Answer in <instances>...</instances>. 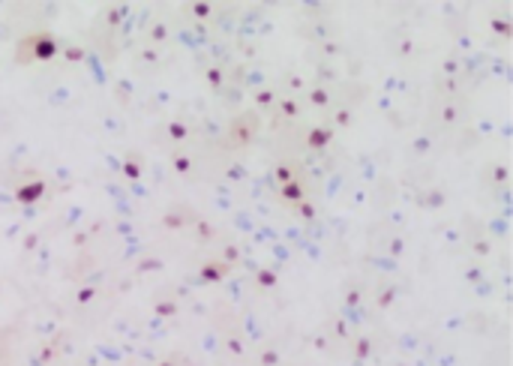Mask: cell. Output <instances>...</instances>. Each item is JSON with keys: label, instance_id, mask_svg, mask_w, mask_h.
<instances>
[{"label": "cell", "instance_id": "6da1fadb", "mask_svg": "<svg viewBox=\"0 0 513 366\" xmlns=\"http://www.w3.org/2000/svg\"><path fill=\"white\" fill-rule=\"evenodd\" d=\"M21 48H27V54H21V60H51V57H57V39L51 36V33H33V36H27L21 42Z\"/></svg>", "mask_w": 513, "mask_h": 366}, {"label": "cell", "instance_id": "7a4b0ae2", "mask_svg": "<svg viewBox=\"0 0 513 366\" xmlns=\"http://www.w3.org/2000/svg\"><path fill=\"white\" fill-rule=\"evenodd\" d=\"M45 192V180H33V183H24L15 189V201L18 204H33V201H39Z\"/></svg>", "mask_w": 513, "mask_h": 366}, {"label": "cell", "instance_id": "3957f363", "mask_svg": "<svg viewBox=\"0 0 513 366\" xmlns=\"http://www.w3.org/2000/svg\"><path fill=\"white\" fill-rule=\"evenodd\" d=\"M228 270H231L228 261H207V264L201 267V282H219Z\"/></svg>", "mask_w": 513, "mask_h": 366}, {"label": "cell", "instance_id": "277c9868", "mask_svg": "<svg viewBox=\"0 0 513 366\" xmlns=\"http://www.w3.org/2000/svg\"><path fill=\"white\" fill-rule=\"evenodd\" d=\"M279 195H282L285 201H291V204H300L303 195H306V189H303V183L300 180H288V183L279 186Z\"/></svg>", "mask_w": 513, "mask_h": 366}, {"label": "cell", "instance_id": "5b68a950", "mask_svg": "<svg viewBox=\"0 0 513 366\" xmlns=\"http://www.w3.org/2000/svg\"><path fill=\"white\" fill-rule=\"evenodd\" d=\"M330 138H333V129H321V126H315V129H309V135H306V144H309L313 150H321V147L330 144Z\"/></svg>", "mask_w": 513, "mask_h": 366}, {"label": "cell", "instance_id": "8992f818", "mask_svg": "<svg viewBox=\"0 0 513 366\" xmlns=\"http://www.w3.org/2000/svg\"><path fill=\"white\" fill-rule=\"evenodd\" d=\"M276 180L279 183H288V180H297V174H294V165H288V162H282V165H276Z\"/></svg>", "mask_w": 513, "mask_h": 366}, {"label": "cell", "instance_id": "52a82bcc", "mask_svg": "<svg viewBox=\"0 0 513 366\" xmlns=\"http://www.w3.org/2000/svg\"><path fill=\"white\" fill-rule=\"evenodd\" d=\"M123 174H126L129 180H138V177H141V162H138V159H126V162H123Z\"/></svg>", "mask_w": 513, "mask_h": 366}, {"label": "cell", "instance_id": "ba28073f", "mask_svg": "<svg viewBox=\"0 0 513 366\" xmlns=\"http://www.w3.org/2000/svg\"><path fill=\"white\" fill-rule=\"evenodd\" d=\"M258 285L261 288H273L276 285V273L273 270H258Z\"/></svg>", "mask_w": 513, "mask_h": 366}, {"label": "cell", "instance_id": "9c48e42d", "mask_svg": "<svg viewBox=\"0 0 513 366\" xmlns=\"http://www.w3.org/2000/svg\"><path fill=\"white\" fill-rule=\"evenodd\" d=\"M207 81H210L213 87H219V84H222V72H219V69H207Z\"/></svg>", "mask_w": 513, "mask_h": 366}, {"label": "cell", "instance_id": "30bf717a", "mask_svg": "<svg viewBox=\"0 0 513 366\" xmlns=\"http://www.w3.org/2000/svg\"><path fill=\"white\" fill-rule=\"evenodd\" d=\"M174 168H177V171H189V159H186L183 153H174Z\"/></svg>", "mask_w": 513, "mask_h": 366}, {"label": "cell", "instance_id": "8fae6325", "mask_svg": "<svg viewBox=\"0 0 513 366\" xmlns=\"http://www.w3.org/2000/svg\"><path fill=\"white\" fill-rule=\"evenodd\" d=\"M171 138H177V141L186 138V126H183V123H171Z\"/></svg>", "mask_w": 513, "mask_h": 366}, {"label": "cell", "instance_id": "7c38bea8", "mask_svg": "<svg viewBox=\"0 0 513 366\" xmlns=\"http://www.w3.org/2000/svg\"><path fill=\"white\" fill-rule=\"evenodd\" d=\"M192 12H195L198 18H204V15H210V3H195V6H192Z\"/></svg>", "mask_w": 513, "mask_h": 366}, {"label": "cell", "instance_id": "4fadbf2b", "mask_svg": "<svg viewBox=\"0 0 513 366\" xmlns=\"http://www.w3.org/2000/svg\"><path fill=\"white\" fill-rule=\"evenodd\" d=\"M313 102H315V105H327V93H324V90H313Z\"/></svg>", "mask_w": 513, "mask_h": 366}, {"label": "cell", "instance_id": "5bb4252c", "mask_svg": "<svg viewBox=\"0 0 513 366\" xmlns=\"http://www.w3.org/2000/svg\"><path fill=\"white\" fill-rule=\"evenodd\" d=\"M282 111H285V115H297V102H291V99H285V102H282Z\"/></svg>", "mask_w": 513, "mask_h": 366}, {"label": "cell", "instance_id": "9a60e30c", "mask_svg": "<svg viewBox=\"0 0 513 366\" xmlns=\"http://www.w3.org/2000/svg\"><path fill=\"white\" fill-rule=\"evenodd\" d=\"M258 102H261V105H270V102H273V93H270V90H261V93H258Z\"/></svg>", "mask_w": 513, "mask_h": 366}, {"label": "cell", "instance_id": "2e32d148", "mask_svg": "<svg viewBox=\"0 0 513 366\" xmlns=\"http://www.w3.org/2000/svg\"><path fill=\"white\" fill-rule=\"evenodd\" d=\"M66 57H69V60H81V51H78L75 45H69L66 48Z\"/></svg>", "mask_w": 513, "mask_h": 366}, {"label": "cell", "instance_id": "e0dca14e", "mask_svg": "<svg viewBox=\"0 0 513 366\" xmlns=\"http://www.w3.org/2000/svg\"><path fill=\"white\" fill-rule=\"evenodd\" d=\"M300 213H303V216L309 219V216H313L315 210H313V204H306V201H300Z\"/></svg>", "mask_w": 513, "mask_h": 366}, {"label": "cell", "instance_id": "ac0fdd59", "mask_svg": "<svg viewBox=\"0 0 513 366\" xmlns=\"http://www.w3.org/2000/svg\"><path fill=\"white\" fill-rule=\"evenodd\" d=\"M174 309H177V306H174V303H165V306H159V315H171V312H174Z\"/></svg>", "mask_w": 513, "mask_h": 366}, {"label": "cell", "instance_id": "d6986e66", "mask_svg": "<svg viewBox=\"0 0 513 366\" xmlns=\"http://www.w3.org/2000/svg\"><path fill=\"white\" fill-rule=\"evenodd\" d=\"M90 298H93V288H87V291H81V294H78V300H90Z\"/></svg>", "mask_w": 513, "mask_h": 366}, {"label": "cell", "instance_id": "ffe728a7", "mask_svg": "<svg viewBox=\"0 0 513 366\" xmlns=\"http://www.w3.org/2000/svg\"><path fill=\"white\" fill-rule=\"evenodd\" d=\"M159 366H177V363H174V360H165V363H159Z\"/></svg>", "mask_w": 513, "mask_h": 366}]
</instances>
